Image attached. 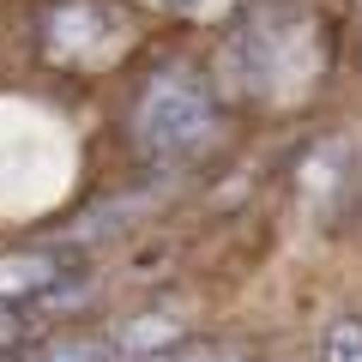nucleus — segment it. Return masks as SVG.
Masks as SVG:
<instances>
[{
	"label": "nucleus",
	"mask_w": 362,
	"mask_h": 362,
	"mask_svg": "<svg viewBox=\"0 0 362 362\" xmlns=\"http://www.w3.org/2000/svg\"><path fill=\"white\" fill-rule=\"evenodd\" d=\"M30 326H37V314H30V308H18V302H0V356H13V350L30 338Z\"/></svg>",
	"instance_id": "6e6552de"
},
{
	"label": "nucleus",
	"mask_w": 362,
	"mask_h": 362,
	"mask_svg": "<svg viewBox=\"0 0 362 362\" xmlns=\"http://www.w3.org/2000/svg\"><path fill=\"white\" fill-rule=\"evenodd\" d=\"M37 362H121V356H115V344H109V332H103V338H61V344H49Z\"/></svg>",
	"instance_id": "0eeeda50"
},
{
	"label": "nucleus",
	"mask_w": 362,
	"mask_h": 362,
	"mask_svg": "<svg viewBox=\"0 0 362 362\" xmlns=\"http://www.w3.org/2000/svg\"><path fill=\"white\" fill-rule=\"evenodd\" d=\"M181 362H254L242 344H181Z\"/></svg>",
	"instance_id": "1a4fd4ad"
},
{
	"label": "nucleus",
	"mask_w": 362,
	"mask_h": 362,
	"mask_svg": "<svg viewBox=\"0 0 362 362\" xmlns=\"http://www.w3.org/2000/svg\"><path fill=\"white\" fill-rule=\"evenodd\" d=\"M218 133V103H211L206 78L194 66H163L151 85L139 90V109H133V139L145 157L157 163H181L211 145Z\"/></svg>",
	"instance_id": "f257e3e1"
},
{
	"label": "nucleus",
	"mask_w": 362,
	"mask_h": 362,
	"mask_svg": "<svg viewBox=\"0 0 362 362\" xmlns=\"http://www.w3.org/2000/svg\"><path fill=\"white\" fill-rule=\"evenodd\" d=\"M320 362H362V320H326L320 326Z\"/></svg>",
	"instance_id": "423d86ee"
},
{
	"label": "nucleus",
	"mask_w": 362,
	"mask_h": 362,
	"mask_svg": "<svg viewBox=\"0 0 362 362\" xmlns=\"http://www.w3.org/2000/svg\"><path fill=\"white\" fill-rule=\"evenodd\" d=\"M78 278L61 254L37 247V254H0V302H18V308H49V302L73 296Z\"/></svg>",
	"instance_id": "f03ea898"
},
{
	"label": "nucleus",
	"mask_w": 362,
	"mask_h": 362,
	"mask_svg": "<svg viewBox=\"0 0 362 362\" xmlns=\"http://www.w3.org/2000/svg\"><path fill=\"white\" fill-rule=\"evenodd\" d=\"M302 187H308V206L320 211V223L338 211V194L356 187V157H350V139H326L308 151L302 163Z\"/></svg>",
	"instance_id": "20e7f679"
},
{
	"label": "nucleus",
	"mask_w": 362,
	"mask_h": 362,
	"mask_svg": "<svg viewBox=\"0 0 362 362\" xmlns=\"http://www.w3.org/2000/svg\"><path fill=\"white\" fill-rule=\"evenodd\" d=\"M0 362H13V356H0Z\"/></svg>",
	"instance_id": "9b49d317"
},
{
	"label": "nucleus",
	"mask_w": 362,
	"mask_h": 362,
	"mask_svg": "<svg viewBox=\"0 0 362 362\" xmlns=\"http://www.w3.org/2000/svg\"><path fill=\"white\" fill-rule=\"evenodd\" d=\"M109 344H115L121 362H139V356H157V350H175V344H181V314L151 308V314H139V320L115 326V332H109Z\"/></svg>",
	"instance_id": "39448f33"
},
{
	"label": "nucleus",
	"mask_w": 362,
	"mask_h": 362,
	"mask_svg": "<svg viewBox=\"0 0 362 362\" xmlns=\"http://www.w3.org/2000/svg\"><path fill=\"white\" fill-rule=\"evenodd\" d=\"M175 6H187V13H199V6H206V0H175Z\"/></svg>",
	"instance_id": "9d476101"
},
{
	"label": "nucleus",
	"mask_w": 362,
	"mask_h": 362,
	"mask_svg": "<svg viewBox=\"0 0 362 362\" xmlns=\"http://www.w3.org/2000/svg\"><path fill=\"white\" fill-rule=\"evenodd\" d=\"M121 42V13L103 0H73L49 13V54L54 61H97L103 49Z\"/></svg>",
	"instance_id": "7ed1b4c3"
}]
</instances>
